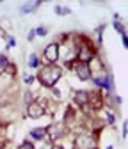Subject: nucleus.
I'll list each match as a JSON object with an SVG mask.
<instances>
[{
  "mask_svg": "<svg viewBox=\"0 0 128 149\" xmlns=\"http://www.w3.org/2000/svg\"><path fill=\"white\" fill-rule=\"evenodd\" d=\"M61 77H62V69L59 66H55V64H46L38 73V80L45 87H53V85L61 80Z\"/></svg>",
  "mask_w": 128,
  "mask_h": 149,
  "instance_id": "obj_1",
  "label": "nucleus"
},
{
  "mask_svg": "<svg viewBox=\"0 0 128 149\" xmlns=\"http://www.w3.org/2000/svg\"><path fill=\"white\" fill-rule=\"evenodd\" d=\"M43 59L46 61V64H55L59 61V45L57 43H50L48 46H45Z\"/></svg>",
  "mask_w": 128,
  "mask_h": 149,
  "instance_id": "obj_2",
  "label": "nucleus"
},
{
  "mask_svg": "<svg viewBox=\"0 0 128 149\" xmlns=\"http://www.w3.org/2000/svg\"><path fill=\"white\" fill-rule=\"evenodd\" d=\"M75 73H77V77H78L82 82L93 78V71H91V66L85 64V62H77V64H75Z\"/></svg>",
  "mask_w": 128,
  "mask_h": 149,
  "instance_id": "obj_3",
  "label": "nucleus"
},
{
  "mask_svg": "<svg viewBox=\"0 0 128 149\" xmlns=\"http://www.w3.org/2000/svg\"><path fill=\"white\" fill-rule=\"evenodd\" d=\"M75 146H77V149H93L94 147V139L87 133H80L75 139Z\"/></svg>",
  "mask_w": 128,
  "mask_h": 149,
  "instance_id": "obj_4",
  "label": "nucleus"
},
{
  "mask_svg": "<svg viewBox=\"0 0 128 149\" xmlns=\"http://www.w3.org/2000/svg\"><path fill=\"white\" fill-rule=\"evenodd\" d=\"M27 116L30 119H39L41 116H45V107L38 101H32L30 105H27Z\"/></svg>",
  "mask_w": 128,
  "mask_h": 149,
  "instance_id": "obj_5",
  "label": "nucleus"
},
{
  "mask_svg": "<svg viewBox=\"0 0 128 149\" xmlns=\"http://www.w3.org/2000/svg\"><path fill=\"white\" fill-rule=\"evenodd\" d=\"M77 62H85V64H89L91 61L94 59V52L91 50L87 45H82L80 46V50H78V55H77Z\"/></svg>",
  "mask_w": 128,
  "mask_h": 149,
  "instance_id": "obj_6",
  "label": "nucleus"
},
{
  "mask_svg": "<svg viewBox=\"0 0 128 149\" xmlns=\"http://www.w3.org/2000/svg\"><path fill=\"white\" fill-rule=\"evenodd\" d=\"M89 96H91V92L87 91H77L75 94H73V100H75V103L82 108H85L89 105Z\"/></svg>",
  "mask_w": 128,
  "mask_h": 149,
  "instance_id": "obj_7",
  "label": "nucleus"
},
{
  "mask_svg": "<svg viewBox=\"0 0 128 149\" xmlns=\"http://www.w3.org/2000/svg\"><path fill=\"white\" fill-rule=\"evenodd\" d=\"M48 135V128H34L30 130V139L34 140H43Z\"/></svg>",
  "mask_w": 128,
  "mask_h": 149,
  "instance_id": "obj_8",
  "label": "nucleus"
},
{
  "mask_svg": "<svg viewBox=\"0 0 128 149\" xmlns=\"http://www.w3.org/2000/svg\"><path fill=\"white\" fill-rule=\"evenodd\" d=\"M48 133H50V139H52V140H57V137L62 135V130H61L57 124H53V126L48 128Z\"/></svg>",
  "mask_w": 128,
  "mask_h": 149,
  "instance_id": "obj_9",
  "label": "nucleus"
},
{
  "mask_svg": "<svg viewBox=\"0 0 128 149\" xmlns=\"http://www.w3.org/2000/svg\"><path fill=\"white\" fill-rule=\"evenodd\" d=\"M39 6V2H34V4H25V6H22V13H29V11H34L36 7H38Z\"/></svg>",
  "mask_w": 128,
  "mask_h": 149,
  "instance_id": "obj_10",
  "label": "nucleus"
},
{
  "mask_svg": "<svg viewBox=\"0 0 128 149\" xmlns=\"http://www.w3.org/2000/svg\"><path fill=\"white\" fill-rule=\"evenodd\" d=\"M29 66H30V68H38V66H39V59H38V55H36V53H32V55H30V59H29Z\"/></svg>",
  "mask_w": 128,
  "mask_h": 149,
  "instance_id": "obj_11",
  "label": "nucleus"
},
{
  "mask_svg": "<svg viewBox=\"0 0 128 149\" xmlns=\"http://www.w3.org/2000/svg\"><path fill=\"white\" fill-rule=\"evenodd\" d=\"M9 66V59H7V55H0V68L6 69Z\"/></svg>",
  "mask_w": 128,
  "mask_h": 149,
  "instance_id": "obj_12",
  "label": "nucleus"
},
{
  "mask_svg": "<svg viewBox=\"0 0 128 149\" xmlns=\"http://www.w3.org/2000/svg\"><path fill=\"white\" fill-rule=\"evenodd\" d=\"M55 13L57 14H69V9L68 7H62V6H55Z\"/></svg>",
  "mask_w": 128,
  "mask_h": 149,
  "instance_id": "obj_13",
  "label": "nucleus"
},
{
  "mask_svg": "<svg viewBox=\"0 0 128 149\" xmlns=\"http://www.w3.org/2000/svg\"><path fill=\"white\" fill-rule=\"evenodd\" d=\"M4 71H6V73H9V74H16V66L9 62V66H7V68H6Z\"/></svg>",
  "mask_w": 128,
  "mask_h": 149,
  "instance_id": "obj_14",
  "label": "nucleus"
},
{
  "mask_svg": "<svg viewBox=\"0 0 128 149\" xmlns=\"http://www.w3.org/2000/svg\"><path fill=\"white\" fill-rule=\"evenodd\" d=\"M46 29L45 27H38V29H36V36H46Z\"/></svg>",
  "mask_w": 128,
  "mask_h": 149,
  "instance_id": "obj_15",
  "label": "nucleus"
},
{
  "mask_svg": "<svg viewBox=\"0 0 128 149\" xmlns=\"http://www.w3.org/2000/svg\"><path fill=\"white\" fill-rule=\"evenodd\" d=\"M23 98H25V103H27V105H30V103H32V94H30V91H27V92H25Z\"/></svg>",
  "mask_w": 128,
  "mask_h": 149,
  "instance_id": "obj_16",
  "label": "nucleus"
},
{
  "mask_svg": "<svg viewBox=\"0 0 128 149\" xmlns=\"http://www.w3.org/2000/svg\"><path fill=\"white\" fill-rule=\"evenodd\" d=\"M123 46L128 50V36H126V34H123Z\"/></svg>",
  "mask_w": 128,
  "mask_h": 149,
  "instance_id": "obj_17",
  "label": "nucleus"
},
{
  "mask_svg": "<svg viewBox=\"0 0 128 149\" xmlns=\"http://www.w3.org/2000/svg\"><path fill=\"white\" fill-rule=\"evenodd\" d=\"M20 149H36V147H34L32 144H29V142H25V144H23V146H22Z\"/></svg>",
  "mask_w": 128,
  "mask_h": 149,
  "instance_id": "obj_18",
  "label": "nucleus"
},
{
  "mask_svg": "<svg viewBox=\"0 0 128 149\" xmlns=\"http://www.w3.org/2000/svg\"><path fill=\"white\" fill-rule=\"evenodd\" d=\"M107 117H108V123H111V124H114V114H112V112H108V114H107Z\"/></svg>",
  "mask_w": 128,
  "mask_h": 149,
  "instance_id": "obj_19",
  "label": "nucleus"
},
{
  "mask_svg": "<svg viewBox=\"0 0 128 149\" xmlns=\"http://www.w3.org/2000/svg\"><path fill=\"white\" fill-rule=\"evenodd\" d=\"M27 37H29V41H32V39H34V37H36V30H30Z\"/></svg>",
  "mask_w": 128,
  "mask_h": 149,
  "instance_id": "obj_20",
  "label": "nucleus"
},
{
  "mask_svg": "<svg viewBox=\"0 0 128 149\" xmlns=\"http://www.w3.org/2000/svg\"><path fill=\"white\" fill-rule=\"evenodd\" d=\"M23 80H25V84H32V82H34V77H29V74H27Z\"/></svg>",
  "mask_w": 128,
  "mask_h": 149,
  "instance_id": "obj_21",
  "label": "nucleus"
},
{
  "mask_svg": "<svg viewBox=\"0 0 128 149\" xmlns=\"http://www.w3.org/2000/svg\"><path fill=\"white\" fill-rule=\"evenodd\" d=\"M126 132H128V123L123 124V137H126Z\"/></svg>",
  "mask_w": 128,
  "mask_h": 149,
  "instance_id": "obj_22",
  "label": "nucleus"
},
{
  "mask_svg": "<svg viewBox=\"0 0 128 149\" xmlns=\"http://www.w3.org/2000/svg\"><path fill=\"white\" fill-rule=\"evenodd\" d=\"M52 149H62V147H59V146H52Z\"/></svg>",
  "mask_w": 128,
  "mask_h": 149,
  "instance_id": "obj_23",
  "label": "nucleus"
},
{
  "mask_svg": "<svg viewBox=\"0 0 128 149\" xmlns=\"http://www.w3.org/2000/svg\"><path fill=\"white\" fill-rule=\"evenodd\" d=\"M107 149H114V147H112V146H108V147H107Z\"/></svg>",
  "mask_w": 128,
  "mask_h": 149,
  "instance_id": "obj_24",
  "label": "nucleus"
},
{
  "mask_svg": "<svg viewBox=\"0 0 128 149\" xmlns=\"http://www.w3.org/2000/svg\"><path fill=\"white\" fill-rule=\"evenodd\" d=\"M0 149H4V146H2V144H0Z\"/></svg>",
  "mask_w": 128,
  "mask_h": 149,
  "instance_id": "obj_25",
  "label": "nucleus"
},
{
  "mask_svg": "<svg viewBox=\"0 0 128 149\" xmlns=\"http://www.w3.org/2000/svg\"><path fill=\"white\" fill-rule=\"evenodd\" d=\"M93 149H96V147H93Z\"/></svg>",
  "mask_w": 128,
  "mask_h": 149,
  "instance_id": "obj_26",
  "label": "nucleus"
}]
</instances>
